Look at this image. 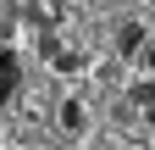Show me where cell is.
<instances>
[{
	"label": "cell",
	"mask_w": 155,
	"mask_h": 150,
	"mask_svg": "<svg viewBox=\"0 0 155 150\" xmlns=\"http://www.w3.org/2000/svg\"><path fill=\"white\" fill-rule=\"evenodd\" d=\"M55 117H61V128H67V134H83V128H89L83 100H61V111H55Z\"/></svg>",
	"instance_id": "6da1fadb"
},
{
	"label": "cell",
	"mask_w": 155,
	"mask_h": 150,
	"mask_svg": "<svg viewBox=\"0 0 155 150\" xmlns=\"http://www.w3.org/2000/svg\"><path fill=\"white\" fill-rule=\"evenodd\" d=\"M17 78H22V72H17V56H11V50H0V100H11V95H17Z\"/></svg>",
	"instance_id": "7a4b0ae2"
},
{
	"label": "cell",
	"mask_w": 155,
	"mask_h": 150,
	"mask_svg": "<svg viewBox=\"0 0 155 150\" xmlns=\"http://www.w3.org/2000/svg\"><path fill=\"white\" fill-rule=\"evenodd\" d=\"M139 45H144V28L139 22H127L122 33H116V50H122V56H139Z\"/></svg>",
	"instance_id": "3957f363"
},
{
	"label": "cell",
	"mask_w": 155,
	"mask_h": 150,
	"mask_svg": "<svg viewBox=\"0 0 155 150\" xmlns=\"http://www.w3.org/2000/svg\"><path fill=\"white\" fill-rule=\"evenodd\" d=\"M50 61H55V72H78L83 56H78V50H50Z\"/></svg>",
	"instance_id": "277c9868"
},
{
	"label": "cell",
	"mask_w": 155,
	"mask_h": 150,
	"mask_svg": "<svg viewBox=\"0 0 155 150\" xmlns=\"http://www.w3.org/2000/svg\"><path fill=\"white\" fill-rule=\"evenodd\" d=\"M133 106H155V84H150V78L133 84Z\"/></svg>",
	"instance_id": "5b68a950"
},
{
	"label": "cell",
	"mask_w": 155,
	"mask_h": 150,
	"mask_svg": "<svg viewBox=\"0 0 155 150\" xmlns=\"http://www.w3.org/2000/svg\"><path fill=\"white\" fill-rule=\"evenodd\" d=\"M139 67H144V72H155V45H150V39L139 45Z\"/></svg>",
	"instance_id": "8992f818"
},
{
	"label": "cell",
	"mask_w": 155,
	"mask_h": 150,
	"mask_svg": "<svg viewBox=\"0 0 155 150\" xmlns=\"http://www.w3.org/2000/svg\"><path fill=\"white\" fill-rule=\"evenodd\" d=\"M144 122H150V128H155V106H144Z\"/></svg>",
	"instance_id": "52a82bcc"
}]
</instances>
